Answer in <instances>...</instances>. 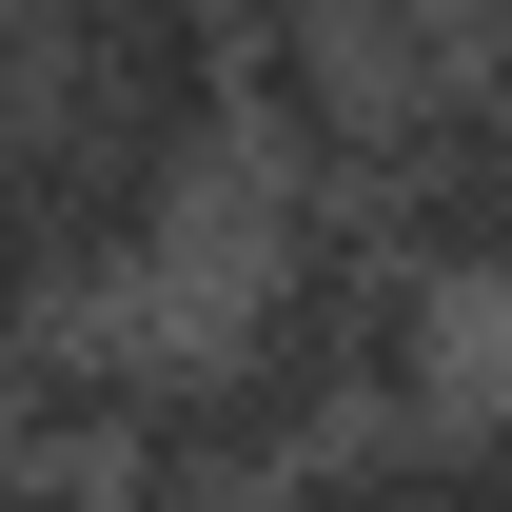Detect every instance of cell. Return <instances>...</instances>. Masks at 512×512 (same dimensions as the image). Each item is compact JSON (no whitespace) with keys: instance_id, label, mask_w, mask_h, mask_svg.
Instances as JSON below:
<instances>
[{"instance_id":"1","label":"cell","mask_w":512,"mask_h":512,"mask_svg":"<svg viewBox=\"0 0 512 512\" xmlns=\"http://www.w3.org/2000/svg\"><path fill=\"white\" fill-rule=\"evenodd\" d=\"M99 512H256V493H237V473H217V453H178V434H158V414H138V453H119V473H99Z\"/></svg>"},{"instance_id":"2","label":"cell","mask_w":512,"mask_h":512,"mask_svg":"<svg viewBox=\"0 0 512 512\" xmlns=\"http://www.w3.org/2000/svg\"><path fill=\"white\" fill-rule=\"evenodd\" d=\"M256 512H375V493H355L335 453H296V473H276V493H256Z\"/></svg>"},{"instance_id":"3","label":"cell","mask_w":512,"mask_h":512,"mask_svg":"<svg viewBox=\"0 0 512 512\" xmlns=\"http://www.w3.org/2000/svg\"><path fill=\"white\" fill-rule=\"evenodd\" d=\"M40 99V0H0V119Z\"/></svg>"},{"instance_id":"4","label":"cell","mask_w":512,"mask_h":512,"mask_svg":"<svg viewBox=\"0 0 512 512\" xmlns=\"http://www.w3.org/2000/svg\"><path fill=\"white\" fill-rule=\"evenodd\" d=\"M473 99L512 119V0H473Z\"/></svg>"},{"instance_id":"5","label":"cell","mask_w":512,"mask_h":512,"mask_svg":"<svg viewBox=\"0 0 512 512\" xmlns=\"http://www.w3.org/2000/svg\"><path fill=\"white\" fill-rule=\"evenodd\" d=\"M40 20H60V0H40Z\"/></svg>"}]
</instances>
